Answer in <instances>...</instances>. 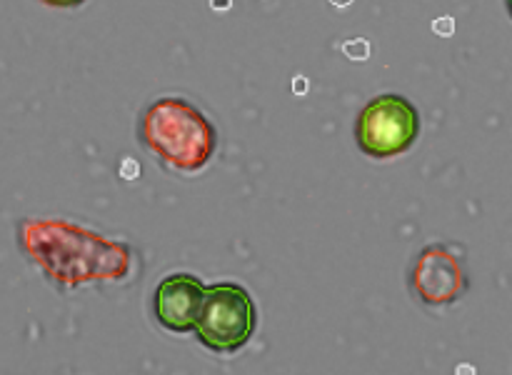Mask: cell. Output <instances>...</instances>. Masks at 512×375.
<instances>
[{
  "label": "cell",
  "instance_id": "6da1fadb",
  "mask_svg": "<svg viewBox=\"0 0 512 375\" xmlns=\"http://www.w3.org/2000/svg\"><path fill=\"white\" fill-rule=\"evenodd\" d=\"M140 143L170 170L195 175L213 160L218 130L208 115L183 95H160L138 120Z\"/></svg>",
  "mask_w": 512,
  "mask_h": 375
},
{
  "label": "cell",
  "instance_id": "7a4b0ae2",
  "mask_svg": "<svg viewBox=\"0 0 512 375\" xmlns=\"http://www.w3.org/2000/svg\"><path fill=\"white\" fill-rule=\"evenodd\" d=\"M258 328V308L243 285L215 283L205 288L193 333L218 355H233L250 343Z\"/></svg>",
  "mask_w": 512,
  "mask_h": 375
},
{
  "label": "cell",
  "instance_id": "3957f363",
  "mask_svg": "<svg viewBox=\"0 0 512 375\" xmlns=\"http://www.w3.org/2000/svg\"><path fill=\"white\" fill-rule=\"evenodd\" d=\"M420 135V113L405 95L383 93L370 100L355 123V140L375 160L408 153Z\"/></svg>",
  "mask_w": 512,
  "mask_h": 375
},
{
  "label": "cell",
  "instance_id": "277c9868",
  "mask_svg": "<svg viewBox=\"0 0 512 375\" xmlns=\"http://www.w3.org/2000/svg\"><path fill=\"white\" fill-rule=\"evenodd\" d=\"M470 280L463 258L448 245H428L410 268V290L428 308L453 305L468 293Z\"/></svg>",
  "mask_w": 512,
  "mask_h": 375
},
{
  "label": "cell",
  "instance_id": "5b68a950",
  "mask_svg": "<svg viewBox=\"0 0 512 375\" xmlns=\"http://www.w3.org/2000/svg\"><path fill=\"white\" fill-rule=\"evenodd\" d=\"M205 285L193 273L165 275L155 288L153 308L155 320L168 333L188 335L193 333L195 318H198L200 303H203Z\"/></svg>",
  "mask_w": 512,
  "mask_h": 375
},
{
  "label": "cell",
  "instance_id": "8992f818",
  "mask_svg": "<svg viewBox=\"0 0 512 375\" xmlns=\"http://www.w3.org/2000/svg\"><path fill=\"white\" fill-rule=\"evenodd\" d=\"M45 5H53V8H75V5H83L85 0H43Z\"/></svg>",
  "mask_w": 512,
  "mask_h": 375
}]
</instances>
